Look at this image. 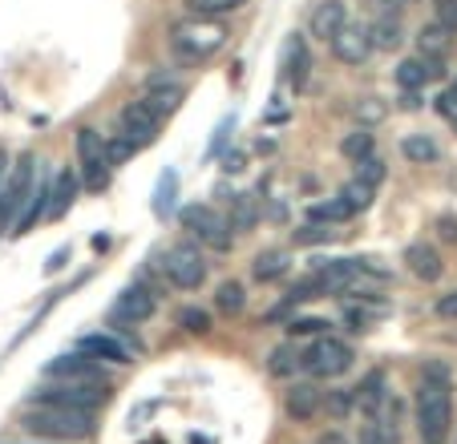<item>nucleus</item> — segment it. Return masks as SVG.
Masks as SVG:
<instances>
[{"mask_svg":"<svg viewBox=\"0 0 457 444\" xmlns=\"http://www.w3.org/2000/svg\"><path fill=\"white\" fill-rule=\"evenodd\" d=\"M453 424V396H449V367L425 364L421 388H417V432L425 444H445Z\"/></svg>","mask_w":457,"mask_h":444,"instance_id":"1","label":"nucleus"},{"mask_svg":"<svg viewBox=\"0 0 457 444\" xmlns=\"http://www.w3.org/2000/svg\"><path fill=\"white\" fill-rule=\"evenodd\" d=\"M25 428L33 436H45V440H86L94 432V412L33 400L25 408Z\"/></svg>","mask_w":457,"mask_h":444,"instance_id":"2","label":"nucleus"},{"mask_svg":"<svg viewBox=\"0 0 457 444\" xmlns=\"http://www.w3.org/2000/svg\"><path fill=\"white\" fill-rule=\"evenodd\" d=\"M223 45H227V29L219 25V17H195V12H190L187 21H179V25L170 29V49L179 53L182 61H195V65L215 57Z\"/></svg>","mask_w":457,"mask_h":444,"instance_id":"3","label":"nucleus"},{"mask_svg":"<svg viewBox=\"0 0 457 444\" xmlns=\"http://www.w3.org/2000/svg\"><path fill=\"white\" fill-rule=\"evenodd\" d=\"M353 348H348L345 340H337V335H320L312 348L300 351V367L308 372V376L316 380H337L345 376L348 367H353Z\"/></svg>","mask_w":457,"mask_h":444,"instance_id":"4","label":"nucleus"},{"mask_svg":"<svg viewBox=\"0 0 457 444\" xmlns=\"http://www.w3.org/2000/svg\"><path fill=\"white\" fill-rule=\"evenodd\" d=\"M110 384H78V380H49V384H41L33 392V400L41 404H65V408H81V412H97L105 400H110V392H105Z\"/></svg>","mask_w":457,"mask_h":444,"instance_id":"5","label":"nucleus"},{"mask_svg":"<svg viewBox=\"0 0 457 444\" xmlns=\"http://www.w3.org/2000/svg\"><path fill=\"white\" fill-rule=\"evenodd\" d=\"M162 275L179 291H195V287H203V279H207V259H203V251L195 247V243H179V247L166 251Z\"/></svg>","mask_w":457,"mask_h":444,"instance_id":"6","label":"nucleus"},{"mask_svg":"<svg viewBox=\"0 0 457 444\" xmlns=\"http://www.w3.org/2000/svg\"><path fill=\"white\" fill-rule=\"evenodd\" d=\"M33 178H37L33 158H21L17 166H9V178H4V190H0V234L12 231V222H17L29 190H33Z\"/></svg>","mask_w":457,"mask_h":444,"instance_id":"7","label":"nucleus"},{"mask_svg":"<svg viewBox=\"0 0 457 444\" xmlns=\"http://www.w3.org/2000/svg\"><path fill=\"white\" fill-rule=\"evenodd\" d=\"M78 166L86 190H102L110 182V154H105V137L97 129H78Z\"/></svg>","mask_w":457,"mask_h":444,"instance_id":"8","label":"nucleus"},{"mask_svg":"<svg viewBox=\"0 0 457 444\" xmlns=\"http://www.w3.org/2000/svg\"><path fill=\"white\" fill-rule=\"evenodd\" d=\"M182 226H187L190 234H199V243H207V247H215V251L231 247V222H227L215 206H203V202L187 206V210H182Z\"/></svg>","mask_w":457,"mask_h":444,"instance_id":"9","label":"nucleus"},{"mask_svg":"<svg viewBox=\"0 0 457 444\" xmlns=\"http://www.w3.org/2000/svg\"><path fill=\"white\" fill-rule=\"evenodd\" d=\"M45 376H49V380H78V384H105L102 359L86 356V351H70V356L49 359Z\"/></svg>","mask_w":457,"mask_h":444,"instance_id":"10","label":"nucleus"},{"mask_svg":"<svg viewBox=\"0 0 457 444\" xmlns=\"http://www.w3.org/2000/svg\"><path fill=\"white\" fill-rule=\"evenodd\" d=\"M158 126H162V118H158L154 110H146V102H129L126 110H121V137H126L134 150L154 142Z\"/></svg>","mask_w":457,"mask_h":444,"instance_id":"11","label":"nucleus"},{"mask_svg":"<svg viewBox=\"0 0 457 444\" xmlns=\"http://www.w3.org/2000/svg\"><path fill=\"white\" fill-rule=\"evenodd\" d=\"M332 53H337V61H345V65H364V61L372 57L369 25H353V21H348V25L332 37Z\"/></svg>","mask_w":457,"mask_h":444,"instance_id":"12","label":"nucleus"},{"mask_svg":"<svg viewBox=\"0 0 457 444\" xmlns=\"http://www.w3.org/2000/svg\"><path fill=\"white\" fill-rule=\"evenodd\" d=\"M445 78V57H409L397 65V86L401 89H425L429 81H441Z\"/></svg>","mask_w":457,"mask_h":444,"instance_id":"13","label":"nucleus"},{"mask_svg":"<svg viewBox=\"0 0 457 444\" xmlns=\"http://www.w3.org/2000/svg\"><path fill=\"white\" fill-rule=\"evenodd\" d=\"M41 218H49V182L37 174L33 190H29V198H25V206H21L17 222H12V234H17V239H21V234H29Z\"/></svg>","mask_w":457,"mask_h":444,"instance_id":"14","label":"nucleus"},{"mask_svg":"<svg viewBox=\"0 0 457 444\" xmlns=\"http://www.w3.org/2000/svg\"><path fill=\"white\" fill-rule=\"evenodd\" d=\"M345 25H348L345 0H320L316 12H312V21H308V33L316 37V41H332Z\"/></svg>","mask_w":457,"mask_h":444,"instance_id":"15","label":"nucleus"},{"mask_svg":"<svg viewBox=\"0 0 457 444\" xmlns=\"http://www.w3.org/2000/svg\"><path fill=\"white\" fill-rule=\"evenodd\" d=\"M154 308L158 303L146 287H126L121 291V300H118V308H113V319H118V324H142V319L154 316Z\"/></svg>","mask_w":457,"mask_h":444,"instance_id":"16","label":"nucleus"},{"mask_svg":"<svg viewBox=\"0 0 457 444\" xmlns=\"http://www.w3.org/2000/svg\"><path fill=\"white\" fill-rule=\"evenodd\" d=\"M78 351H86V356H94V359H110V364H129V359H134L129 343H121L118 335H105V332L81 335V340H78Z\"/></svg>","mask_w":457,"mask_h":444,"instance_id":"17","label":"nucleus"},{"mask_svg":"<svg viewBox=\"0 0 457 444\" xmlns=\"http://www.w3.org/2000/svg\"><path fill=\"white\" fill-rule=\"evenodd\" d=\"M182 97H187V86H179V81H166V78H154L146 89V110H154L158 118H166V113H174L182 105Z\"/></svg>","mask_w":457,"mask_h":444,"instance_id":"18","label":"nucleus"},{"mask_svg":"<svg viewBox=\"0 0 457 444\" xmlns=\"http://www.w3.org/2000/svg\"><path fill=\"white\" fill-rule=\"evenodd\" d=\"M405 263H409V271H413L421 283H437V279H441V271H445L441 255L429 247V243H413V247L405 251Z\"/></svg>","mask_w":457,"mask_h":444,"instance_id":"19","label":"nucleus"},{"mask_svg":"<svg viewBox=\"0 0 457 444\" xmlns=\"http://www.w3.org/2000/svg\"><path fill=\"white\" fill-rule=\"evenodd\" d=\"M308 65H312L308 45H303L300 33H292V41H287V53H284V78H287V86H292V89L308 86Z\"/></svg>","mask_w":457,"mask_h":444,"instance_id":"20","label":"nucleus"},{"mask_svg":"<svg viewBox=\"0 0 457 444\" xmlns=\"http://www.w3.org/2000/svg\"><path fill=\"white\" fill-rule=\"evenodd\" d=\"M320 404H324V392H320L316 384H295L284 400V412L292 420H312L320 412Z\"/></svg>","mask_w":457,"mask_h":444,"instance_id":"21","label":"nucleus"},{"mask_svg":"<svg viewBox=\"0 0 457 444\" xmlns=\"http://www.w3.org/2000/svg\"><path fill=\"white\" fill-rule=\"evenodd\" d=\"M449 45H453V29H449L445 21H433V25H425L421 33H417V49H421V57H445Z\"/></svg>","mask_w":457,"mask_h":444,"instance_id":"22","label":"nucleus"},{"mask_svg":"<svg viewBox=\"0 0 457 444\" xmlns=\"http://www.w3.org/2000/svg\"><path fill=\"white\" fill-rule=\"evenodd\" d=\"M369 37H372V49L393 53L401 41H405V33H401V17H397V12H385V17H377L369 25Z\"/></svg>","mask_w":457,"mask_h":444,"instance_id":"23","label":"nucleus"},{"mask_svg":"<svg viewBox=\"0 0 457 444\" xmlns=\"http://www.w3.org/2000/svg\"><path fill=\"white\" fill-rule=\"evenodd\" d=\"M385 396H388L385 392V376H380V372H372V376H364V384L353 392V400H356V408L372 420V416H377V408L385 404Z\"/></svg>","mask_w":457,"mask_h":444,"instance_id":"24","label":"nucleus"},{"mask_svg":"<svg viewBox=\"0 0 457 444\" xmlns=\"http://www.w3.org/2000/svg\"><path fill=\"white\" fill-rule=\"evenodd\" d=\"M73 194H78V178L70 170H61L57 182H49V218H61V214L70 210Z\"/></svg>","mask_w":457,"mask_h":444,"instance_id":"25","label":"nucleus"},{"mask_svg":"<svg viewBox=\"0 0 457 444\" xmlns=\"http://www.w3.org/2000/svg\"><path fill=\"white\" fill-rule=\"evenodd\" d=\"M401 154H405L409 162L425 166V162H437V158H441V150H437V142H433L429 134H409L405 142H401Z\"/></svg>","mask_w":457,"mask_h":444,"instance_id":"26","label":"nucleus"},{"mask_svg":"<svg viewBox=\"0 0 457 444\" xmlns=\"http://www.w3.org/2000/svg\"><path fill=\"white\" fill-rule=\"evenodd\" d=\"M287 267H292V259H287L284 251H268V255L255 259V267H251V271H255L259 283H276V279H284V275H287Z\"/></svg>","mask_w":457,"mask_h":444,"instance_id":"27","label":"nucleus"},{"mask_svg":"<svg viewBox=\"0 0 457 444\" xmlns=\"http://www.w3.org/2000/svg\"><path fill=\"white\" fill-rule=\"evenodd\" d=\"M215 308L223 311V316H239L243 308H247V291H243V283H219L215 291Z\"/></svg>","mask_w":457,"mask_h":444,"instance_id":"28","label":"nucleus"},{"mask_svg":"<svg viewBox=\"0 0 457 444\" xmlns=\"http://www.w3.org/2000/svg\"><path fill=\"white\" fill-rule=\"evenodd\" d=\"M271 376H295L300 372V348H295V340L292 343H279L276 351H271Z\"/></svg>","mask_w":457,"mask_h":444,"instance_id":"29","label":"nucleus"},{"mask_svg":"<svg viewBox=\"0 0 457 444\" xmlns=\"http://www.w3.org/2000/svg\"><path fill=\"white\" fill-rule=\"evenodd\" d=\"M340 154L345 158H353V162H361V158H369L372 154V134H369V126H361V129H353V134L340 142Z\"/></svg>","mask_w":457,"mask_h":444,"instance_id":"30","label":"nucleus"},{"mask_svg":"<svg viewBox=\"0 0 457 444\" xmlns=\"http://www.w3.org/2000/svg\"><path fill=\"white\" fill-rule=\"evenodd\" d=\"M353 118L361 121V126H377V121H385V118H388V105L380 102V97H356Z\"/></svg>","mask_w":457,"mask_h":444,"instance_id":"31","label":"nucleus"},{"mask_svg":"<svg viewBox=\"0 0 457 444\" xmlns=\"http://www.w3.org/2000/svg\"><path fill=\"white\" fill-rule=\"evenodd\" d=\"M247 0H187V9L195 12V17H227V12L243 9Z\"/></svg>","mask_w":457,"mask_h":444,"instance_id":"32","label":"nucleus"},{"mask_svg":"<svg viewBox=\"0 0 457 444\" xmlns=\"http://www.w3.org/2000/svg\"><path fill=\"white\" fill-rule=\"evenodd\" d=\"M337 198L348 206V214H356V210H364V206L372 202V186H364L361 178H353L348 186H340V194H337Z\"/></svg>","mask_w":457,"mask_h":444,"instance_id":"33","label":"nucleus"},{"mask_svg":"<svg viewBox=\"0 0 457 444\" xmlns=\"http://www.w3.org/2000/svg\"><path fill=\"white\" fill-rule=\"evenodd\" d=\"M356 178L364 182V186H372L377 190L380 182H385V162H380V158H361V162H356Z\"/></svg>","mask_w":457,"mask_h":444,"instance_id":"34","label":"nucleus"},{"mask_svg":"<svg viewBox=\"0 0 457 444\" xmlns=\"http://www.w3.org/2000/svg\"><path fill=\"white\" fill-rule=\"evenodd\" d=\"M179 327H187L190 335H207L211 332V316L199 308H182L179 311Z\"/></svg>","mask_w":457,"mask_h":444,"instance_id":"35","label":"nucleus"},{"mask_svg":"<svg viewBox=\"0 0 457 444\" xmlns=\"http://www.w3.org/2000/svg\"><path fill=\"white\" fill-rule=\"evenodd\" d=\"M251 222H255V198H251V194H239V198H235L231 231H251Z\"/></svg>","mask_w":457,"mask_h":444,"instance_id":"36","label":"nucleus"},{"mask_svg":"<svg viewBox=\"0 0 457 444\" xmlns=\"http://www.w3.org/2000/svg\"><path fill=\"white\" fill-rule=\"evenodd\" d=\"M174 190H179V174L166 170V174H162V182H158V202H154V214H166V210H170Z\"/></svg>","mask_w":457,"mask_h":444,"instance_id":"37","label":"nucleus"},{"mask_svg":"<svg viewBox=\"0 0 457 444\" xmlns=\"http://www.w3.org/2000/svg\"><path fill=\"white\" fill-rule=\"evenodd\" d=\"M320 408H328L332 412V416H348V412H353L356 408V400H353V392H328V396H324V404H320Z\"/></svg>","mask_w":457,"mask_h":444,"instance_id":"38","label":"nucleus"},{"mask_svg":"<svg viewBox=\"0 0 457 444\" xmlns=\"http://www.w3.org/2000/svg\"><path fill=\"white\" fill-rule=\"evenodd\" d=\"M437 113H441V118H449V121L457 118V81H449V86L441 89V97H437Z\"/></svg>","mask_w":457,"mask_h":444,"instance_id":"39","label":"nucleus"},{"mask_svg":"<svg viewBox=\"0 0 457 444\" xmlns=\"http://www.w3.org/2000/svg\"><path fill=\"white\" fill-rule=\"evenodd\" d=\"M105 154H110V166H118V162H126L129 154H138V150H134L126 137H110V142H105Z\"/></svg>","mask_w":457,"mask_h":444,"instance_id":"40","label":"nucleus"},{"mask_svg":"<svg viewBox=\"0 0 457 444\" xmlns=\"http://www.w3.org/2000/svg\"><path fill=\"white\" fill-rule=\"evenodd\" d=\"M324 327H328V319H292L287 332H292V340H295V335H320Z\"/></svg>","mask_w":457,"mask_h":444,"instance_id":"41","label":"nucleus"},{"mask_svg":"<svg viewBox=\"0 0 457 444\" xmlns=\"http://www.w3.org/2000/svg\"><path fill=\"white\" fill-rule=\"evenodd\" d=\"M295 239L300 243H324V239H332V226H303Z\"/></svg>","mask_w":457,"mask_h":444,"instance_id":"42","label":"nucleus"},{"mask_svg":"<svg viewBox=\"0 0 457 444\" xmlns=\"http://www.w3.org/2000/svg\"><path fill=\"white\" fill-rule=\"evenodd\" d=\"M409 0H369V9L377 12V17H385V12H401Z\"/></svg>","mask_w":457,"mask_h":444,"instance_id":"43","label":"nucleus"},{"mask_svg":"<svg viewBox=\"0 0 457 444\" xmlns=\"http://www.w3.org/2000/svg\"><path fill=\"white\" fill-rule=\"evenodd\" d=\"M437 316L441 319H457V291H449V295H441L437 300Z\"/></svg>","mask_w":457,"mask_h":444,"instance_id":"44","label":"nucleus"},{"mask_svg":"<svg viewBox=\"0 0 457 444\" xmlns=\"http://www.w3.org/2000/svg\"><path fill=\"white\" fill-rule=\"evenodd\" d=\"M441 21H445V25L457 33V0H449V4H445V12H441Z\"/></svg>","mask_w":457,"mask_h":444,"instance_id":"45","label":"nucleus"},{"mask_svg":"<svg viewBox=\"0 0 457 444\" xmlns=\"http://www.w3.org/2000/svg\"><path fill=\"white\" fill-rule=\"evenodd\" d=\"M441 239L457 243V222H453V218H441Z\"/></svg>","mask_w":457,"mask_h":444,"instance_id":"46","label":"nucleus"},{"mask_svg":"<svg viewBox=\"0 0 457 444\" xmlns=\"http://www.w3.org/2000/svg\"><path fill=\"white\" fill-rule=\"evenodd\" d=\"M316 444H348V440H345V432H337V428H332V432H324Z\"/></svg>","mask_w":457,"mask_h":444,"instance_id":"47","label":"nucleus"},{"mask_svg":"<svg viewBox=\"0 0 457 444\" xmlns=\"http://www.w3.org/2000/svg\"><path fill=\"white\" fill-rule=\"evenodd\" d=\"M4 178H9V154H0V190H4Z\"/></svg>","mask_w":457,"mask_h":444,"instance_id":"48","label":"nucleus"},{"mask_svg":"<svg viewBox=\"0 0 457 444\" xmlns=\"http://www.w3.org/2000/svg\"><path fill=\"white\" fill-rule=\"evenodd\" d=\"M65 255H70V251H57V255H53V259H49V271H57V267H61V263H65Z\"/></svg>","mask_w":457,"mask_h":444,"instance_id":"49","label":"nucleus"},{"mask_svg":"<svg viewBox=\"0 0 457 444\" xmlns=\"http://www.w3.org/2000/svg\"><path fill=\"white\" fill-rule=\"evenodd\" d=\"M364 444H380V440H377V432H372V428H369V432H364Z\"/></svg>","mask_w":457,"mask_h":444,"instance_id":"50","label":"nucleus"},{"mask_svg":"<svg viewBox=\"0 0 457 444\" xmlns=\"http://www.w3.org/2000/svg\"><path fill=\"white\" fill-rule=\"evenodd\" d=\"M445 4H449V0H437V12H445Z\"/></svg>","mask_w":457,"mask_h":444,"instance_id":"51","label":"nucleus"},{"mask_svg":"<svg viewBox=\"0 0 457 444\" xmlns=\"http://www.w3.org/2000/svg\"><path fill=\"white\" fill-rule=\"evenodd\" d=\"M453 129H457V118H453Z\"/></svg>","mask_w":457,"mask_h":444,"instance_id":"52","label":"nucleus"}]
</instances>
